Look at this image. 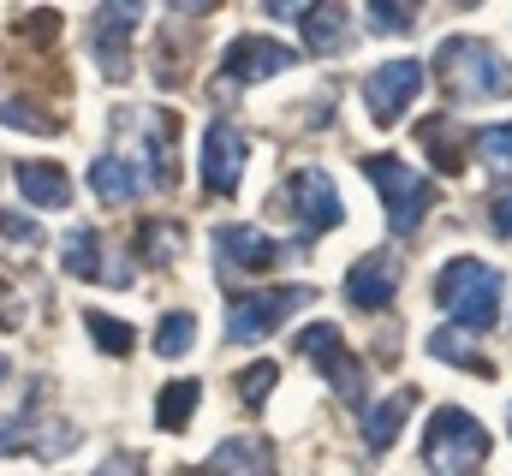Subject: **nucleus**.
<instances>
[{"mask_svg":"<svg viewBox=\"0 0 512 476\" xmlns=\"http://www.w3.org/2000/svg\"><path fill=\"white\" fill-rule=\"evenodd\" d=\"M120 161L137 167V179L149 191H179V114L167 108H120Z\"/></svg>","mask_w":512,"mask_h":476,"instance_id":"f257e3e1","label":"nucleus"},{"mask_svg":"<svg viewBox=\"0 0 512 476\" xmlns=\"http://www.w3.org/2000/svg\"><path fill=\"white\" fill-rule=\"evenodd\" d=\"M501 292H507V280H501V268H489L483 256H459V262H447L441 280H435V304H441L459 328H471V334H489V328L501 322Z\"/></svg>","mask_w":512,"mask_h":476,"instance_id":"f03ea898","label":"nucleus"},{"mask_svg":"<svg viewBox=\"0 0 512 476\" xmlns=\"http://www.w3.org/2000/svg\"><path fill=\"white\" fill-rule=\"evenodd\" d=\"M435 72L453 102H501L512 90V66L477 36H447L435 48Z\"/></svg>","mask_w":512,"mask_h":476,"instance_id":"7ed1b4c3","label":"nucleus"},{"mask_svg":"<svg viewBox=\"0 0 512 476\" xmlns=\"http://www.w3.org/2000/svg\"><path fill=\"white\" fill-rule=\"evenodd\" d=\"M483 459H489V429L471 411L441 405L429 417V429H423V465H429V476H477Z\"/></svg>","mask_w":512,"mask_h":476,"instance_id":"20e7f679","label":"nucleus"},{"mask_svg":"<svg viewBox=\"0 0 512 476\" xmlns=\"http://www.w3.org/2000/svg\"><path fill=\"white\" fill-rule=\"evenodd\" d=\"M364 173L382 185L387 233L411 238L417 227H423V215L435 209V185H429L423 173H411V161H399V155H370V161H364Z\"/></svg>","mask_w":512,"mask_h":476,"instance_id":"39448f33","label":"nucleus"},{"mask_svg":"<svg viewBox=\"0 0 512 476\" xmlns=\"http://www.w3.org/2000/svg\"><path fill=\"white\" fill-rule=\"evenodd\" d=\"M292 66H298V48H286V42H274V36H239V42L227 48V60H221L215 102H227V96L245 90V84H268V78H280V72H292Z\"/></svg>","mask_w":512,"mask_h":476,"instance_id":"423d86ee","label":"nucleus"},{"mask_svg":"<svg viewBox=\"0 0 512 476\" xmlns=\"http://www.w3.org/2000/svg\"><path fill=\"white\" fill-rule=\"evenodd\" d=\"M298 352H304L316 369H322V375H328V387H334L346 405H364V399H370L364 357L346 352V340H340V328H334V322H310V328L298 334Z\"/></svg>","mask_w":512,"mask_h":476,"instance_id":"0eeeda50","label":"nucleus"},{"mask_svg":"<svg viewBox=\"0 0 512 476\" xmlns=\"http://www.w3.org/2000/svg\"><path fill=\"white\" fill-rule=\"evenodd\" d=\"M316 292L310 286H274V292H233V304H227V340H239V346H251L262 334H274L292 310H304Z\"/></svg>","mask_w":512,"mask_h":476,"instance_id":"6e6552de","label":"nucleus"},{"mask_svg":"<svg viewBox=\"0 0 512 476\" xmlns=\"http://www.w3.org/2000/svg\"><path fill=\"white\" fill-rule=\"evenodd\" d=\"M399 286H405V256L399 250H370L346 274V304L364 310V316H376V310H387L399 298Z\"/></svg>","mask_w":512,"mask_h":476,"instance_id":"1a4fd4ad","label":"nucleus"},{"mask_svg":"<svg viewBox=\"0 0 512 476\" xmlns=\"http://www.w3.org/2000/svg\"><path fill=\"white\" fill-rule=\"evenodd\" d=\"M286 209L304 221V238L334 233V227L346 221V203H340V191H334V179H328L322 167L292 173V185H286Z\"/></svg>","mask_w":512,"mask_h":476,"instance_id":"9d476101","label":"nucleus"},{"mask_svg":"<svg viewBox=\"0 0 512 476\" xmlns=\"http://www.w3.org/2000/svg\"><path fill=\"white\" fill-rule=\"evenodd\" d=\"M417 90H423V66L417 60H387L364 78V108H370L376 125H399L405 108L417 102Z\"/></svg>","mask_w":512,"mask_h":476,"instance_id":"9b49d317","label":"nucleus"},{"mask_svg":"<svg viewBox=\"0 0 512 476\" xmlns=\"http://www.w3.org/2000/svg\"><path fill=\"white\" fill-rule=\"evenodd\" d=\"M245 179V131L233 119H215L203 131V191L209 197H233Z\"/></svg>","mask_w":512,"mask_h":476,"instance_id":"f8f14e48","label":"nucleus"},{"mask_svg":"<svg viewBox=\"0 0 512 476\" xmlns=\"http://www.w3.org/2000/svg\"><path fill=\"white\" fill-rule=\"evenodd\" d=\"M280 256H286V244H274L256 227H215V268H227V274H262Z\"/></svg>","mask_w":512,"mask_h":476,"instance_id":"ddd939ff","label":"nucleus"},{"mask_svg":"<svg viewBox=\"0 0 512 476\" xmlns=\"http://www.w3.org/2000/svg\"><path fill=\"white\" fill-rule=\"evenodd\" d=\"M143 18V6H131V0H114V6H102L96 12V24H90V42H96V60H102V72L108 78H126V30Z\"/></svg>","mask_w":512,"mask_h":476,"instance_id":"4468645a","label":"nucleus"},{"mask_svg":"<svg viewBox=\"0 0 512 476\" xmlns=\"http://www.w3.org/2000/svg\"><path fill=\"white\" fill-rule=\"evenodd\" d=\"M203 476H274V447L262 435H233L203 459Z\"/></svg>","mask_w":512,"mask_h":476,"instance_id":"2eb2a0df","label":"nucleus"},{"mask_svg":"<svg viewBox=\"0 0 512 476\" xmlns=\"http://www.w3.org/2000/svg\"><path fill=\"white\" fill-rule=\"evenodd\" d=\"M411 405H417V387H399L393 399H382V405H370V411H364V447H370V453H387V447L399 441V429H405Z\"/></svg>","mask_w":512,"mask_h":476,"instance_id":"dca6fc26","label":"nucleus"},{"mask_svg":"<svg viewBox=\"0 0 512 476\" xmlns=\"http://www.w3.org/2000/svg\"><path fill=\"white\" fill-rule=\"evenodd\" d=\"M298 24H304V42H310L316 54H346V48H352V12L334 6V0H328V6H310Z\"/></svg>","mask_w":512,"mask_h":476,"instance_id":"f3484780","label":"nucleus"},{"mask_svg":"<svg viewBox=\"0 0 512 476\" xmlns=\"http://www.w3.org/2000/svg\"><path fill=\"white\" fill-rule=\"evenodd\" d=\"M18 185H24V203H36V209H66L72 203V179L54 161H24L18 167Z\"/></svg>","mask_w":512,"mask_h":476,"instance_id":"a211bd4d","label":"nucleus"},{"mask_svg":"<svg viewBox=\"0 0 512 476\" xmlns=\"http://www.w3.org/2000/svg\"><path fill=\"white\" fill-rule=\"evenodd\" d=\"M90 191H96L108 209H120L131 197H143V179H137V167L120 161V155H96V161H90Z\"/></svg>","mask_w":512,"mask_h":476,"instance_id":"6ab92c4d","label":"nucleus"},{"mask_svg":"<svg viewBox=\"0 0 512 476\" xmlns=\"http://www.w3.org/2000/svg\"><path fill=\"white\" fill-rule=\"evenodd\" d=\"M417 137H423V149H429V161L441 173H465V137H459L453 114H429L417 125Z\"/></svg>","mask_w":512,"mask_h":476,"instance_id":"aec40b11","label":"nucleus"},{"mask_svg":"<svg viewBox=\"0 0 512 476\" xmlns=\"http://www.w3.org/2000/svg\"><path fill=\"white\" fill-rule=\"evenodd\" d=\"M60 268L72 280H108V262H102V233L96 227H72L66 250H60Z\"/></svg>","mask_w":512,"mask_h":476,"instance_id":"412c9836","label":"nucleus"},{"mask_svg":"<svg viewBox=\"0 0 512 476\" xmlns=\"http://www.w3.org/2000/svg\"><path fill=\"white\" fill-rule=\"evenodd\" d=\"M197 399H203V387H197V381H167V387H161V399H155V429L185 435V429H191V417H197Z\"/></svg>","mask_w":512,"mask_h":476,"instance_id":"4be33fe9","label":"nucleus"},{"mask_svg":"<svg viewBox=\"0 0 512 476\" xmlns=\"http://www.w3.org/2000/svg\"><path fill=\"white\" fill-rule=\"evenodd\" d=\"M131 250H137L149 268H167V262H179L185 238H179V227H173V221H143V227H137V238H131Z\"/></svg>","mask_w":512,"mask_h":476,"instance_id":"5701e85b","label":"nucleus"},{"mask_svg":"<svg viewBox=\"0 0 512 476\" xmlns=\"http://www.w3.org/2000/svg\"><path fill=\"white\" fill-rule=\"evenodd\" d=\"M429 352L441 357V363H459V369H471V375H483V381L495 375V363H489V357L477 352L471 340H459L453 328H441V334H429Z\"/></svg>","mask_w":512,"mask_h":476,"instance_id":"b1692460","label":"nucleus"},{"mask_svg":"<svg viewBox=\"0 0 512 476\" xmlns=\"http://www.w3.org/2000/svg\"><path fill=\"white\" fill-rule=\"evenodd\" d=\"M477 155L495 167L501 185H512V119L507 125H483V131H477Z\"/></svg>","mask_w":512,"mask_h":476,"instance_id":"393cba45","label":"nucleus"},{"mask_svg":"<svg viewBox=\"0 0 512 476\" xmlns=\"http://www.w3.org/2000/svg\"><path fill=\"white\" fill-rule=\"evenodd\" d=\"M36 411H30V399H24V411H12V417H0V459H12V453H30L36 447Z\"/></svg>","mask_w":512,"mask_h":476,"instance_id":"a878e982","label":"nucleus"},{"mask_svg":"<svg viewBox=\"0 0 512 476\" xmlns=\"http://www.w3.org/2000/svg\"><path fill=\"white\" fill-rule=\"evenodd\" d=\"M84 328L96 334V346H102L108 357H131V346H137L126 322H114V316H102V310H84Z\"/></svg>","mask_w":512,"mask_h":476,"instance_id":"bb28decb","label":"nucleus"},{"mask_svg":"<svg viewBox=\"0 0 512 476\" xmlns=\"http://www.w3.org/2000/svg\"><path fill=\"white\" fill-rule=\"evenodd\" d=\"M191 334H197V316H191V310H173V316H161L155 352H161V357H185V352H191Z\"/></svg>","mask_w":512,"mask_h":476,"instance_id":"cd10ccee","label":"nucleus"},{"mask_svg":"<svg viewBox=\"0 0 512 476\" xmlns=\"http://www.w3.org/2000/svg\"><path fill=\"white\" fill-rule=\"evenodd\" d=\"M0 233H6L12 250H30V256L42 250V227H36L30 215H18V209H0Z\"/></svg>","mask_w":512,"mask_h":476,"instance_id":"c85d7f7f","label":"nucleus"},{"mask_svg":"<svg viewBox=\"0 0 512 476\" xmlns=\"http://www.w3.org/2000/svg\"><path fill=\"white\" fill-rule=\"evenodd\" d=\"M274 381H280V369H274V357H262V363H251V369L239 375V399H245V405H262V399L274 393Z\"/></svg>","mask_w":512,"mask_h":476,"instance_id":"c756f323","label":"nucleus"},{"mask_svg":"<svg viewBox=\"0 0 512 476\" xmlns=\"http://www.w3.org/2000/svg\"><path fill=\"white\" fill-rule=\"evenodd\" d=\"M0 119L18 125V131H60V119L42 114V108H30V102H0Z\"/></svg>","mask_w":512,"mask_h":476,"instance_id":"7c9ffc66","label":"nucleus"},{"mask_svg":"<svg viewBox=\"0 0 512 476\" xmlns=\"http://www.w3.org/2000/svg\"><path fill=\"white\" fill-rule=\"evenodd\" d=\"M364 18H370L376 30H411V24H417V12H411V6H370Z\"/></svg>","mask_w":512,"mask_h":476,"instance_id":"2f4dec72","label":"nucleus"},{"mask_svg":"<svg viewBox=\"0 0 512 476\" xmlns=\"http://www.w3.org/2000/svg\"><path fill=\"white\" fill-rule=\"evenodd\" d=\"M489 221H495V233H501V238H512V185H501V191H495Z\"/></svg>","mask_w":512,"mask_h":476,"instance_id":"473e14b6","label":"nucleus"},{"mask_svg":"<svg viewBox=\"0 0 512 476\" xmlns=\"http://www.w3.org/2000/svg\"><path fill=\"white\" fill-rule=\"evenodd\" d=\"M96 476H143V465H137V459H126V453H114V459H108Z\"/></svg>","mask_w":512,"mask_h":476,"instance_id":"72a5a7b5","label":"nucleus"},{"mask_svg":"<svg viewBox=\"0 0 512 476\" xmlns=\"http://www.w3.org/2000/svg\"><path fill=\"white\" fill-rule=\"evenodd\" d=\"M0 328H18V304H12V286L0 280Z\"/></svg>","mask_w":512,"mask_h":476,"instance_id":"f704fd0d","label":"nucleus"},{"mask_svg":"<svg viewBox=\"0 0 512 476\" xmlns=\"http://www.w3.org/2000/svg\"><path fill=\"white\" fill-rule=\"evenodd\" d=\"M6 375H12V363H6V357H0V387H6Z\"/></svg>","mask_w":512,"mask_h":476,"instance_id":"c9c22d12","label":"nucleus"},{"mask_svg":"<svg viewBox=\"0 0 512 476\" xmlns=\"http://www.w3.org/2000/svg\"><path fill=\"white\" fill-rule=\"evenodd\" d=\"M507 429H512V405H507Z\"/></svg>","mask_w":512,"mask_h":476,"instance_id":"e433bc0d","label":"nucleus"}]
</instances>
